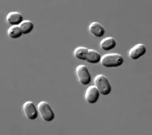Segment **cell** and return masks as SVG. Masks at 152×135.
Instances as JSON below:
<instances>
[{"label":"cell","mask_w":152,"mask_h":135,"mask_svg":"<svg viewBox=\"0 0 152 135\" xmlns=\"http://www.w3.org/2000/svg\"><path fill=\"white\" fill-rule=\"evenodd\" d=\"M147 52L144 44L139 43L133 46L129 52V57L133 60H136L143 56Z\"/></svg>","instance_id":"obj_7"},{"label":"cell","mask_w":152,"mask_h":135,"mask_svg":"<svg viewBox=\"0 0 152 135\" xmlns=\"http://www.w3.org/2000/svg\"><path fill=\"white\" fill-rule=\"evenodd\" d=\"M117 45V42L113 37H107L100 42V47L102 50L108 52L115 48Z\"/></svg>","instance_id":"obj_10"},{"label":"cell","mask_w":152,"mask_h":135,"mask_svg":"<svg viewBox=\"0 0 152 135\" xmlns=\"http://www.w3.org/2000/svg\"><path fill=\"white\" fill-rule=\"evenodd\" d=\"M100 95V94L99 90L94 85L90 86L85 91V99L88 103L93 105L98 102Z\"/></svg>","instance_id":"obj_6"},{"label":"cell","mask_w":152,"mask_h":135,"mask_svg":"<svg viewBox=\"0 0 152 135\" xmlns=\"http://www.w3.org/2000/svg\"><path fill=\"white\" fill-rule=\"evenodd\" d=\"M124 63L123 56L117 53H111L102 56L100 63L106 68H115L122 66Z\"/></svg>","instance_id":"obj_1"},{"label":"cell","mask_w":152,"mask_h":135,"mask_svg":"<svg viewBox=\"0 0 152 135\" xmlns=\"http://www.w3.org/2000/svg\"><path fill=\"white\" fill-rule=\"evenodd\" d=\"M23 34H28L31 33L34 28V24L31 20H25L19 25Z\"/></svg>","instance_id":"obj_13"},{"label":"cell","mask_w":152,"mask_h":135,"mask_svg":"<svg viewBox=\"0 0 152 135\" xmlns=\"http://www.w3.org/2000/svg\"><path fill=\"white\" fill-rule=\"evenodd\" d=\"M37 109L39 114L44 121L50 122L54 119L55 113L48 102L46 101L40 102L37 105Z\"/></svg>","instance_id":"obj_3"},{"label":"cell","mask_w":152,"mask_h":135,"mask_svg":"<svg viewBox=\"0 0 152 135\" xmlns=\"http://www.w3.org/2000/svg\"><path fill=\"white\" fill-rule=\"evenodd\" d=\"M75 74L79 82L83 85H88L91 81V76L89 70L85 65H79L75 69Z\"/></svg>","instance_id":"obj_4"},{"label":"cell","mask_w":152,"mask_h":135,"mask_svg":"<svg viewBox=\"0 0 152 135\" xmlns=\"http://www.w3.org/2000/svg\"><path fill=\"white\" fill-rule=\"evenodd\" d=\"M23 33L19 26H11L7 30V35L12 39H17L21 38Z\"/></svg>","instance_id":"obj_14"},{"label":"cell","mask_w":152,"mask_h":135,"mask_svg":"<svg viewBox=\"0 0 152 135\" xmlns=\"http://www.w3.org/2000/svg\"><path fill=\"white\" fill-rule=\"evenodd\" d=\"M88 31L90 33L96 38H102L105 34L104 27L100 23L93 21L91 23L88 27Z\"/></svg>","instance_id":"obj_9"},{"label":"cell","mask_w":152,"mask_h":135,"mask_svg":"<svg viewBox=\"0 0 152 135\" xmlns=\"http://www.w3.org/2000/svg\"><path fill=\"white\" fill-rule=\"evenodd\" d=\"M23 111L25 116L31 120H35L39 115L37 106L32 101H26L23 103Z\"/></svg>","instance_id":"obj_5"},{"label":"cell","mask_w":152,"mask_h":135,"mask_svg":"<svg viewBox=\"0 0 152 135\" xmlns=\"http://www.w3.org/2000/svg\"><path fill=\"white\" fill-rule=\"evenodd\" d=\"M6 21L11 26H19L23 22V16L19 12H10L6 16Z\"/></svg>","instance_id":"obj_8"},{"label":"cell","mask_w":152,"mask_h":135,"mask_svg":"<svg viewBox=\"0 0 152 135\" xmlns=\"http://www.w3.org/2000/svg\"><path fill=\"white\" fill-rule=\"evenodd\" d=\"M101 58H102V56L97 51L93 50V49H89L86 61L88 63L95 64L100 63Z\"/></svg>","instance_id":"obj_11"},{"label":"cell","mask_w":152,"mask_h":135,"mask_svg":"<svg viewBox=\"0 0 152 135\" xmlns=\"http://www.w3.org/2000/svg\"><path fill=\"white\" fill-rule=\"evenodd\" d=\"M94 86L102 95H109L112 90L111 86L107 77L102 74H99L95 77L94 79Z\"/></svg>","instance_id":"obj_2"},{"label":"cell","mask_w":152,"mask_h":135,"mask_svg":"<svg viewBox=\"0 0 152 135\" xmlns=\"http://www.w3.org/2000/svg\"><path fill=\"white\" fill-rule=\"evenodd\" d=\"M89 49L85 46H77L75 48L74 51V57L81 60H86V56Z\"/></svg>","instance_id":"obj_12"}]
</instances>
